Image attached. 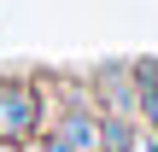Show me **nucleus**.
I'll use <instances>...</instances> for the list:
<instances>
[{
	"instance_id": "1",
	"label": "nucleus",
	"mask_w": 158,
	"mask_h": 152,
	"mask_svg": "<svg viewBox=\"0 0 158 152\" xmlns=\"http://www.w3.org/2000/svg\"><path fill=\"white\" fill-rule=\"evenodd\" d=\"M35 135H47L41 88H35V82H23V76H0V141L29 146Z\"/></svg>"
},
{
	"instance_id": "4",
	"label": "nucleus",
	"mask_w": 158,
	"mask_h": 152,
	"mask_svg": "<svg viewBox=\"0 0 158 152\" xmlns=\"http://www.w3.org/2000/svg\"><path fill=\"white\" fill-rule=\"evenodd\" d=\"M23 152H70V146H64V141H59V135L47 129V135H35V141H29V146H23Z\"/></svg>"
},
{
	"instance_id": "2",
	"label": "nucleus",
	"mask_w": 158,
	"mask_h": 152,
	"mask_svg": "<svg viewBox=\"0 0 158 152\" xmlns=\"http://www.w3.org/2000/svg\"><path fill=\"white\" fill-rule=\"evenodd\" d=\"M70 152H100V105H88L82 94L70 100V111H59V123H47Z\"/></svg>"
},
{
	"instance_id": "5",
	"label": "nucleus",
	"mask_w": 158,
	"mask_h": 152,
	"mask_svg": "<svg viewBox=\"0 0 158 152\" xmlns=\"http://www.w3.org/2000/svg\"><path fill=\"white\" fill-rule=\"evenodd\" d=\"M0 152H23V146H12V141H0Z\"/></svg>"
},
{
	"instance_id": "3",
	"label": "nucleus",
	"mask_w": 158,
	"mask_h": 152,
	"mask_svg": "<svg viewBox=\"0 0 158 152\" xmlns=\"http://www.w3.org/2000/svg\"><path fill=\"white\" fill-rule=\"evenodd\" d=\"M129 70H135V123L147 135H158V64L152 59H135Z\"/></svg>"
}]
</instances>
